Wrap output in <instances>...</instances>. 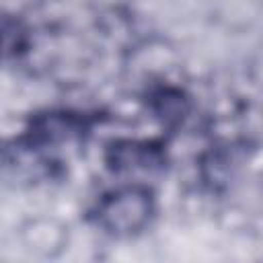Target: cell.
<instances>
[{
    "label": "cell",
    "instance_id": "obj_1",
    "mask_svg": "<svg viewBox=\"0 0 263 263\" xmlns=\"http://www.w3.org/2000/svg\"><path fill=\"white\" fill-rule=\"evenodd\" d=\"M152 216L150 193L142 187H125L99 205V224L113 234H132L142 230Z\"/></svg>",
    "mask_w": 263,
    "mask_h": 263
}]
</instances>
